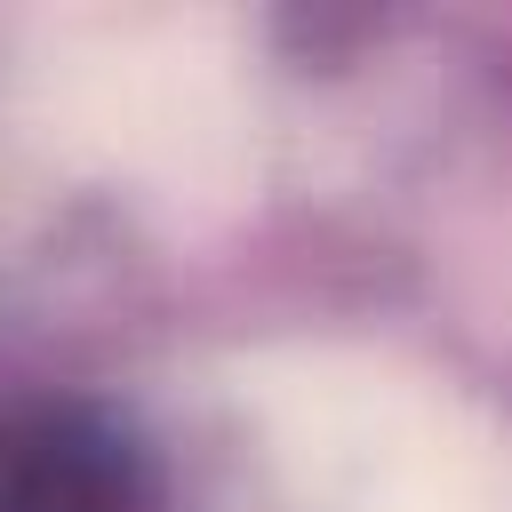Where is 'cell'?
I'll return each instance as SVG.
<instances>
[{
  "label": "cell",
  "instance_id": "cell-1",
  "mask_svg": "<svg viewBox=\"0 0 512 512\" xmlns=\"http://www.w3.org/2000/svg\"><path fill=\"white\" fill-rule=\"evenodd\" d=\"M0 512H144L136 472L80 432H40L0 456Z\"/></svg>",
  "mask_w": 512,
  "mask_h": 512
}]
</instances>
